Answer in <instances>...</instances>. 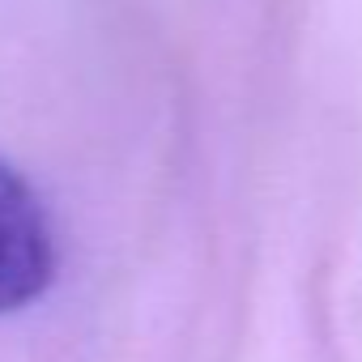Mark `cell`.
Masks as SVG:
<instances>
[{"mask_svg":"<svg viewBox=\"0 0 362 362\" xmlns=\"http://www.w3.org/2000/svg\"><path fill=\"white\" fill-rule=\"evenodd\" d=\"M56 277V239L43 201L0 162V315L22 311L47 294Z\"/></svg>","mask_w":362,"mask_h":362,"instance_id":"6da1fadb","label":"cell"}]
</instances>
